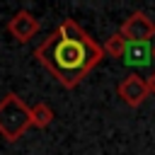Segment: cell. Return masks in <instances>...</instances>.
<instances>
[{
    "label": "cell",
    "instance_id": "1",
    "mask_svg": "<svg viewBox=\"0 0 155 155\" xmlns=\"http://www.w3.org/2000/svg\"><path fill=\"white\" fill-rule=\"evenodd\" d=\"M34 58L65 90H73L99 65L104 51L75 19L68 17L34 48Z\"/></svg>",
    "mask_w": 155,
    "mask_h": 155
},
{
    "label": "cell",
    "instance_id": "2",
    "mask_svg": "<svg viewBox=\"0 0 155 155\" xmlns=\"http://www.w3.org/2000/svg\"><path fill=\"white\" fill-rule=\"evenodd\" d=\"M31 126V111L17 92H7L0 99V136L7 143H17Z\"/></svg>",
    "mask_w": 155,
    "mask_h": 155
},
{
    "label": "cell",
    "instance_id": "3",
    "mask_svg": "<svg viewBox=\"0 0 155 155\" xmlns=\"http://www.w3.org/2000/svg\"><path fill=\"white\" fill-rule=\"evenodd\" d=\"M119 31H121V36L126 41H150L155 36V22L143 10H136L124 19Z\"/></svg>",
    "mask_w": 155,
    "mask_h": 155
},
{
    "label": "cell",
    "instance_id": "4",
    "mask_svg": "<svg viewBox=\"0 0 155 155\" xmlns=\"http://www.w3.org/2000/svg\"><path fill=\"white\" fill-rule=\"evenodd\" d=\"M116 92H119V97L124 99V104H126V107H131V109H138V107L150 97L148 80H145V78H140V75H136V73L126 75V78L116 85Z\"/></svg>",
    "mask_w": 155,
    "mask_h": 155
},
{
    "label": "cell",
    "instance_id": "5",
    "mask_svg": "<svg viewBox=\"0 0 155 155\" xmlns=\"http://www.w3.org/2000/svg\"><path fill=\"white\" fill-rule=\"evenodd\" d=\"M39 29H41V22H39L36 15H31L29 10H17V12L10 17V22H7L10 36H12L15 41H19V44H27L29 39H34V36L39 34Z\"/></svg>",
    "mask_w": 155,
    "mask_h": 155
},
{
    "label": "cell",
    "instance_id": "6",
    "mask_svg": "<svg viewBox=\"0 0 155 155\" xmlns=\"http://www.w3.org/2000/svg\"><path fill=\"white\" fill-rule=\"evenodd\" d=\"M153 58V51H150V41H128L126 44V51H124V61L126 65L131 68H145Z\"/></svg>",
    "mask_w": 155,
    "mask_h": 155
},
{
    "label": "cell",
    "instance_id": "7",
    "mask_svg": "<svg viewBox=\"0 0 155 155\" xmlns=\"http://www.w3.org/2000/svg\"><path fill=\"white\" fill-rule=\"evenodd\" d=\"M29 111H31V126H36V128H48V126H51V121H53V109H51L46 102L31 104Z\"/></svg>",
    "mask_w": 155,
    "mask_h": 155
},
{
    "label": "cell",
    "instance_id": "8",
    "mask_svg": "<svg viewBox=\"0 0 155 155\" xmlns=\"http://www.w3.org/2000/svg\"><path fill=\"white\" fill-rule=\"evenodd\" d=\"M126 39L121 36V31H114L107 41H104V46H102V51L107 53V56H111V58H124V51H126Z\"/></svg>",
    "mask_w": 155,
    "mask_h": 155
},
{
    "label": "cell",
    "instance_id": "9",
    "mask_svg": "<svg viewBox=\"0 0 155 155\" xmlns=\"http://www.w3.org/2000/svg\"><path fill=\"white\" fill-rule=\"evenodd\" d=\"M148 90H150V94L155 97V73H153V75L148 78Z\"/></svg>",
    "mask_w": 155,
    "mask_h": 155
},
{
    "label": "cell",
    "instance_id": "10",
    "mask_svg": "<svg viewBox=\"0 0 155 155\" xmlns=\"http://www.w3.org/2000/svg\"><path fill=\"white\" fill-rule=\"evenodd\" d=\"M153 58H155V48H153Z\"/></svg>",
    "mask_w": 155,
    "mask_h": 155
}]
</instances>
